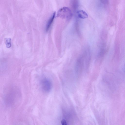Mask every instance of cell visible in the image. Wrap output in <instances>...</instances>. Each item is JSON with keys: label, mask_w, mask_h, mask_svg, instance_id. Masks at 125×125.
Masks as SVG:
<instances>
[{"label": "cell", "mask_w": 125, "mask_h": 125, "mask_svg": "<svg viewBox=\"0 0 125 125\" xmlns=\"http://www.w3.org/2000/svg\"><path fill=\"white\" fill-rule=\"evenodd\" d=\"M58 16L68 20L71 19L73 16L70 10L67 7H63L61 8L58 11Z\"/></svg>", "instance_id": "6da1fadb"}, {"label": "cell", "mask_w": 125, "mask_h": 125, "mask_svg": "<svg viewBox=\"0 0 125 125\" xmlns=\"http://www.w3.org/2000/svg\"><path fill=\"white\" fill-rule=\"evenodd\" d=\"M40 84L42 90L46 92H48L51 90L52 84L51 81L46 78H43L41 81Z\"/></svg>", "instance_id": "7a4b0ae2"}, {"label": "cell", "mask_w": 125, "mask_h": 125, "mask_svg": "<svg viewBox=\"0 0 125 125\" xmlns=\"http://www.w3.org/2000/svg\"><path fill=\"white\" fill-rule=\"evenodd\" d=\"M55 12H54L48 20L46 27V30L48 31L50 27L55 18Z\"/></svg>", "instance_id": "3957f363"}, {"label": "cell", "mask_w": 125, "mask_h": 125, "mask_svg": "<svg viewBox=\"0 0 125 125\" xmlns=\"http://www.w3.org/2000/svg\"><path fill=\"white\" fill-rule=\"evenodd\" d=\"M77 15L80 18L84 19L88 18V17L87 13L83 10H79L77 12Z\"/></svg>", "instance_id": "277c9868"}, {"label": "cell", "mask_w": 125, "mask_h": 125, "mask_svg": "<svg viewBox=\"0 0 125 125\" xmlns=\"http://www.w3.org/2000/svg\"><path fill=\"white\" fill-rule=\"evenodd\" d=\"M6 44L7 48H9L11 47V39L10 38H8L6 40Z\"/></svg>", "instance_id": "5b68a950"}, {"label": "cell", "mask_w": 125, "mask_h": 125, "mask_svg": "<svg viewBox=\"0 0 125 125\" xmlns=\"http://www.w3.org/2000/svg\"><path fill=\"white\" fill-rule=\"evenodd\" d=\"M62 125H67L66 122L64 119H62L61 121Z\"/></svg>", "instance_id": "8992f818"}]
</instances>
